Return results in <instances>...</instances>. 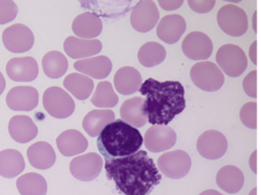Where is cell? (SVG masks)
I'll return each instance as SVG.
<instances>
[{"instance_id": "1", "label": "cell", "mask_w": 261, "mask_h": 195, "mask_svg": "<svg viewBox=\"0 0 261 195\" xmlns=\"http://www.w3.org/2000/svg\"><path fill=\"white\" fill-rule=\"evenodd\" d=\"M107 177L124 195H147L161 181V175L146 151L119 158H105Z\"/></svg>"}, {"instance_id": "2", "label": "cell", "mask_w": 261, "mask_h": 195, "mask_svg": "<svg viewBox=\"0 0 261 195\" xmlns=\"http://www.w3.org/2000/svg\"><path fill=\"white\" fill-rule=\"evenodd\" d=\"M146 97L144 108L152 126H167L186 107L185 89L179 82L147 79L140 88Z\"/></svg>"}, {"instance_id": "3", "label": "cell", "mask_w": 261, "mask_h": 195, "mask_svg": "<svg viewBox=\"0 0 261 195\" xmlns=\"http://www.w3.org/2000/svg\"><path fill=\"white\" fill-rule=\"evenodd\" d=\"M143 137L137 128L117 119L107 125L97 139V147L104 158H119L139 151Z\"/></svg>"}, {"instance_id": "4", "label": "cell", "mask_w": 261, "mask_h": 195, "mask_svg": "<svg viewBox=\"0 0 261 195\" xmlns=\"http://www.w3.org/2000/svg\"><path fill=\"white\" fill-rule=\"evenodd\" d=\"M190 77L199 89L206 92L219 90L224 82L223 74L211 61H201L194 64L191 68Z\"/></svg>"}, {"instance_id": "5", "label": "cell", "mask_w": 261, "mask_h": 195, "mask_svg": "<svg viewBox=\"0 0 261 195\" xmlns=\"http://www.w3.org/2000/svg\"><path fill=\"white\" fill-rule=\"evenodd\" d=\"M219 28L231 37L244 35L248 30V17L246 12L237 5H223L217 12Z\"/></svg>"}, {"instance_id": "6", "label": "cell", "mask_w": 261, "mask_h": 195, "mask_svg": "<svg viewBox=\"0 0 261 195\" xmlns=\"http://www.w3.org/2000/svg\"><path fill=\"white\" fill-rule=\"evenodd\" d=\"M43 106L51 116L65 118L72 114L74 101L63 89L53 86L45 90L43 94Z\"/></svg>"}, {"instance_id": "7", "label": "cell", "mask_w": 261, "mask_h": 195, "mask_svg": "<svg viewBox=\"0 0 261 195\" xmlns=\"http://www.w3.org/2000/svg\"><path fill=\"white\" fill-rule=\"evenodd\" d=\"M216 62L223 72L232 78L241 76L248 64L245 52L233 44H225L218 49Z\"/></svg>"}, {"instance_id": "8", "label": "cell", "mask_w": 261, "mask_h": 195, "mask_svg": "<svg viewBox=\"0 0 261 195\" xmlns=\"http://www.w3.org/2000/svg\"><path fill=\"white\" fill-rule=\"evenodd\" d=\"M157 164L164 176L177 180L184 178L190 172L191 157L182 150H173L160 155Z\"/></svg>"}, {"instance_id": "9", "label": "cell", "mask_w": 261, "mask_h": 195, "mask_svg": "<svg viewBox=\"0 0 261 195\" xmlns=\"http://www.w3.org/2000/svg\"><path fill=\"white\" fill-rule=\"evenodd\" d=\"M102 166V157L95 152H89L74 157L69 163V170L75 179L89 182L99 176Z\"/></svg>"}, {"instance_id": "10", "label": "cell", "mask_w": 261, "mask_h": 195, "mask_svg": "<svg viewBox=\"0 0 261 195\" xmlns=\"http://www.w3.org/2000/svg\"><path fill=\"white\" fill-rule=\"evenodd\" d=\"M5 48L13 53L29 51L34 45L33 32L22 23H15L6 28L2 33Z\"/></svg>"}, {"instance_id": "11", "label": "cell", "mask_w": 261, "mask_h": 195, "mask_svg": "<svg viewBox=\"0 0 261 195\" xmlns=\"http://www.w3.org/2000/svg\"><path fill=\"white\" fill-rule=\"evenodd\" d=\"M159 19V12L154 1L144 0L138 2L130 13V25L140 33L151 31Z\"/></svg>"}, {"instance_id": "12", "label": "cell", "mask_w": 261, "mask_h": 195, "mask_svg": "<svg viewBox=\"0 0 261 195\" xmlns=\"http://www.w3.org/2000/svg\"><path fill=\"white\" fill-rule=\"evenodd\" d=\"M184 54L192 60H205L213 51L210 38L202 32H192L186 36L181 43Z\"/></svg>"}, {"instance_id": "13", "label": "cell", "mask_w": 261, "mask_h": 195, "mask_svg": "<svg viewBox=\"0 0 261 195\" xmlns=\"http://www.w3.org/2000/svg\"><path fill=\"white\" fill-rule=\"evenodd\" d=\"M227 149V141L223 134L215 130L204 132L197 141V150L207 159H218Z\"/></svg>"}, {"instance_id": "14", "label": "cell", "mask_w": 261, "mask_h": 195, "mask_svg": "<svg viewBox=\"0 0 261 195\" xmlns=\"http://www.w3.org/2000/svg\"><path fill=\"white\" fill-rule=\"evenodd\" d=\"M175 142V132L170 127L163 125L150 127L144 137L145 146L151 152H161L170 149Z\"/></svg>"}, {"instance_id": "15", "label": "cell", "mask_w": 261, "mask_h": 195, "mask_svg": "<svg viewBox=\"0 0 261 195\" xmlns=\"http://www.w3.org/2000/svg\"><path fill=\"white\" fill-rule=\"evenodd\" d=\"M39 102L37 89L31 86H16L9 90L6 95L7 106L15 111H30Z\"/></svg>"}, {"instance_id": "16", "label": "cell", "mask_w": 261, "mask_h": 195, "mask_svg": "<svg viewBox=\"0 0 261 195\" xmlns=\"http://www.w3.org/2000/svg\"><path fill=\"white\" fill-rule=\"evenodd\" d=\"M6 72L14 82H32L38 77L39 67L33 57H14L7 62Z\"/></svg>"}, {"instance_id": "17", "label": "cell", "mask_w": 261, "mask_h": 195, "mask_svg": "<svg viewBox=\"0 0 261 195\" xmlns=\"http://www.w3.org/2000/svg\"><path fill=\"white\" fill-rule=\"evenodd\" d=\"M187 28L186 20L179 14H168L162 17L157 26V37L167 44L176 43Z\"/></svg>"}, {"instance_id": "18", "label": "cell", "mask_w": 261, "mask_h": 195, "mask_svg": "<svg viewBox=\"0 0 261 195\" xmlns=\"http://www.w3.org/2000/svg\"><path fill=\"white\" fill-rule=\"evenodd\" d=\"M73 67L85 76H89L97 80H102L109 76L112 69V62L107 56L99 55L80 59L73 63Z\"/></svg>"}, {"instance_id": "19", "label": "cell", "mask_w": 261, "mask_h": 195, "mask_svg": "<svg viewBox=\"0 0 261 195\" xmlns=\"http://www.w3.org/2000/svg\"><path fill=\"white\" fill-rule=\"evenodd\" d=\"M65 53L73 59L86 58L98 54L102 49V43L99 40H85L69 36L63 43Z\"/></svg>"}, {"instance_id": "20", "label": "cell", "mask_w": 261, "mask_h": 195, "mask_svg": "<svg viewBox=\"0 0 261 195\" xmlns=\"http://www.w3.org/2000/svg\"><path fill=\"white\" fill-rule=\"evenodd\" d=\"M144 104L145 99L142 97H133L123 101L119 109L121 119L135 128L145 126L148 121V116Z\"/></svg>"}, {"instance_id": "21", "label": "cell", "mask_w": 261, "mask_h": 195, "mask_svg": "<svg viewBox=\"0 0 261 195\" xmlns=\"http://www.w3.org/2000/svg\"><path fill=\"white\" fill-rule=\"evenodd\" d=\"M60 153L64 156H73L83 153L88 148V140L77 130H66L56 139Z\"/></svg>"}, {"instance_id": "22", "label": "cell", "mask_w": 261, "mask_h": 195, "mask_svg": "<svg viewBox=\"0 0 261 195\" xmlns=\"http://www.w3.org/2000/svg\"><path fill=\"white\" fill-rule=\"evenodd\" d=\"M71 29L75 36L85 40H91L101 34L103 26L101 19L96 14L85 12L73 19Z\"/></svg>"}, {"instance_id": "23", "label": "cell", "mask_w": 261, "mask_h": 195, "mask_svg": "<svg viewBox=\"0 0 261 195\" xmlns=\"http://www.w3.org/2000/svg\"><path fill=\"white\" fill-rule=\"evenodd\" d=\"M114 87L122 95H130L139 91L142 86V77L139 70L133 66H123L114 75Z\"/></svg>"}, {"instance_id": "24", "label": "cell", "mask_w": 261, "mask_h": 195, "mask_svg": "<svg viewBox=\"0 0 261 195\" xmlns=\"http://www.w3.org/2000/svg\"><path fill=\"white\" fill-rule=\"evenodd\" d=\"M27 156L31 165L39 169L50 168L56 160L53 147L44 141H39L31 145L27 150Z\"/></svg>"}, {"instance_id": "25", "label": "cell", "mask_w": 261, "mask_h": 195, "mask_svg": "<svg viewBox=\"0 0 261 195\" xmlns=\"http://www.w3.org/2000/svg\"><path fill=\"white\" fill-rule=\"evenodd\" d=\"M8 131L11 138L18 143H27L36 138L38 128L28 115H14L8 124Z\"/></svg>"}, {"instance_id": "26", "label": "cell", "mask_w": 261, "mask_h": 195, "mask_svg": "<svg viewBox=\"0 0 261 195\" xmlns=\"http://www.w3.org/2000/svg\"><path fill=\"white\" fill-rule=\"evenodd\" d=\"M115 114L110 109H94L87 113L83 119V128L91 137H98L102 130L114 121Z\"/></svg>"}, {"instance_id": "27", "label": "cell", "mask_w": 261, "mask_h": 195, "mask_svg": "<svg viewBox=\"0 0 261 195\" xmlns=\"http://www.w3.org/2000/svg\"><path fill=\"white\" fill-rule=\"evenodd\" d=\"M216 183L223 191L234 194L239 192L244 185V175L239 167L225 165L217 172Z\"/></svg>"}, {"instance_id": "28", "label": "cell", "mask_w": 261, "mask_h": 195, "mask_svg": "<svg viewBox=\"0 0 261 195\" xmlns=\"http://www.w3.org/2000/svg\"><path fill=\"white\" fill-rule=\"evenodd\" d=\"M24 169L21 153L15 149L0 151V176L10 179L18 176Z\"/></svg>"}, {"instance_id": "29", "label": "cell", "mask_w": 261, "mask_h": 195, "mask_svg": "<svg viewBox=\"0 0 261 195\" xmlns=\"http://www.w3.org/2000/svg\"><path fill=\"white\" fill-rule=\"evenodd\" d=\"M63 86L77 100H86L94 89V82L83 74L73 72L64 79Z\"/></svg>"}, {"instance_id": "30", "label": "cell", "mask_w": 261, "mask_h": 195, "mask_svg": "<svg viewBox=\"0 0 261 195\" xmlns=\"http://www.w3.org/2000/svg\"><path fill=\"white\" fill-rule=\"evenodd\" d=\"M16 187L20 195H46L47 182L43 176L28 173L16 180Z\"/></svg>"}, {"instance_id": "31", "label": "cell", "mask_w": 261, "mask_h": 195, "mask_svg": "<svg viewBox=\"0 0 261 195\" xmlns=\"http://www.w3.org/2000/svg\"><path fill=\"white\" fill-rule=\"evenodd\" d=\"M44 74L51 79H58L63 76L68 67L66 57L59 51H49L42 58Z\"/></svg>"}, {"instance_id": "32", "label": "cell", "mask_w": 261, "mask_h": 195, "mask_svg": "<svg viewBox=\"0 0 261 195\" xmlns=\"http://www.w3.org/2000/svg\"><path fill=\"white\" fill-rule=\"evenodd\" d=\"M166 56L164 47L156 42H147L141 46L138 52V59L145 67H152L161 63Z\"/></svg>"}, {"instance_id": "33", "label": "cell", "mask_w": 261, "mask_h": 195, "mask_svg": "<svg viewBox=\"0 0 261 195\" xmlns=\"http://www.w3.org/2000/svg\"><path fill=\"white\" fill-rule=\"evenodd\" d=\"M91 102L97 107L110 108L117 104L118 97L114 93L112 85L107 81H102L97 85Z\"/></svg>"}, {"instance_id": "34", "label": "cell", "mask_w": 261, "mask_h": 195, "mask_svg": "<svg viewBox=\"0 0 261 195\" xmlns=\"http://www.w3.org/2000/svg\"><path fill=\"white\" fill-rule=\"evenodd\" d=\"M241 121L249 129L257 128V103L248 102L240 110Z\"/></svg>"}, {"instance_id": "35", "label": "cell", "mask_w": 261, "mask_h": 195, "mask_svg": "<svg viewBox=\"0 0 261 195\" xmlns=\"http://www.w3.org/2000/svg\"><path fill=\"white\" fill-rule=\"evenodd\" d=\"M17 14V6L13 1L0 0V25L12 21Z\"/></svg>"}, {"instance_id": "36", "label": "cell", "mask_w": 261, "mask_h": 195, "mask_svg": "<svg viewBox=\"0 0 261 195\" xmlns=\"http://www.w3.org/2000/svg\"><path fill=\"white\" fill-rule=\"evenodd\" d=\"M243 89L245 93L252 98L257 97V70L250 71L243 80Z\"/></svg>"}, {"instance_id": "37", "label": "cell", "mask_w": 261, "mask_h": 195, "mask_svg": "<svg viewBox=\"0 0 261 195\" xmlns=\"http://www.w3.org/2000/svg\"><path fill=\"white\" fill-rule=\"evenodd\" d=\"M191 9H193L194 11L196 12H199V13H204V12H208L210 11L214 4H215V1L213 0H190L188 1Z\"/></svg>"}, {"instance_id": "38", "label": "cell", "mask_w": 261, "mask_h": 195, "mask_svg": "<svg viewBox=\"0 0 261 195\" xmlns=\"http://www.w3.org/2000/svg\"><path fill=\"white\" fill-rule=\"evenodd\" d=\"M159 4L164 10H173L177 9L182 4V1H159Z\"/></svg>"}, {"instance_id": "39", "label": "cell", "mask_w": 261, "mask_h": 195, "mask_svg": "<svg viewBox=\"0 0 261 195\" xmlns=\"http://www.w3.org/2000/svg\"><path fill=\"white\" fill-rule=\"evenodd\" d=\"M256 46H257V42L255 41L252 45H251V47H250V51H249V53H250V58H251V60L254 62V64H257V59H256V56H257V49H256Z\"/></svg>"}, {"instance_id": "40", "label": "cell", "mask_w": 261, "mask_h": 195, "mask_svg": "<svg viewBox=\"0 0 261 195\" xmlns=\"http://www.w3.org/2000/svg\"><path fill=\"white\" fill-rule=\"evenodd\" d=\"M257 154V151L255 150L253 153H252V155H251V157H250V166H251V169L254 172V174H256L257 173V167H256V155Z\"/></svg>"}, {"instance_id": "41", "label": "cell", "mask_w": 261, "mask_h": 195, "mask_svg": "<svg viewBox=\"0 0 261 195\" xmlns=\"http://www.w3.org/2000/svg\"><path fill=\"white\" fill-rule=\"evenodd\" d=\"M200 195H222V194H220V193H219L218 191H216V190L209 189V190H205V191L201 192Z\"/></svg>"}, {"instance_id": "42", "label": "cell", "mask_w": 261, "mask_h": 195, "mask_svg": "<svg viewBox=\"0 0 261 195\" xmlns=\"http://www.w3.org/2000/svg\"><path fill=\"white\" fill-rule=\"evenodd\" d=\"M5 86H6V83H5L4 77H3V75L0 72V95H1V94H2V92L4 91Z\"/></svg>"}, {"instance_id": "43", "label": "cell", "mask_w": 261, "mask_h": 195, "mask_svg": "<svg viewBox=\"0 0 261 195\" xmlns=\"http://www.w3.org/2000/svg\"><path fill=\"white\" fill-rule=\"evenodd\" d=\"M249 195H257V189L256 188H254L251 192H250V194Z\"/></svg>"}]
</instances>
